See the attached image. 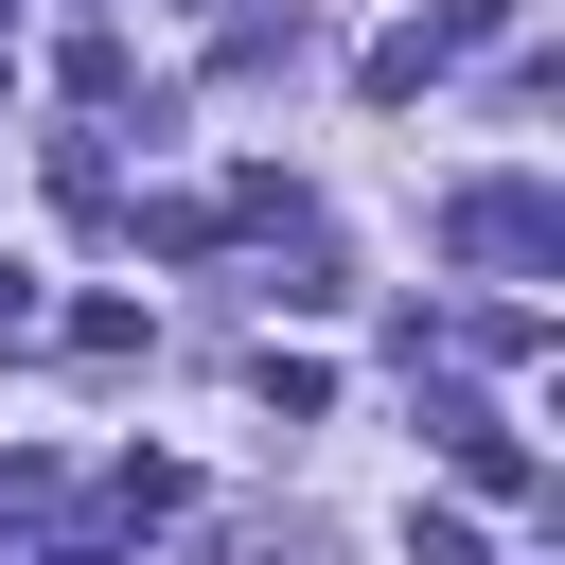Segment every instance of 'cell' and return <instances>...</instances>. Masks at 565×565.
I'll return each mask as SVG.
<instances>
[{"label": "cell", "mask_w": 565, "mask_h": 565, "mask_svg": "<svg viewBox=\"0 0 565 565\" xmlns=\"http://www.w3.org/2000/svg\"><path fill=\"white\" fill-rule=\"evenodd\" d=\"M512 18H530V0H424V18H406V35H424V53H441V71H459V53H494V35H512Z\"/></svg>", "instance_id": "cell-2"}, {"label": "cell", "mask_w": 565, "mask_h": 565, "mask_svg": "<svg viewBox=\"0 0 565 565\" xmlns=\"http://www.w3.org/2000/svg\"><path fill=\"white\" fill-rule=\"evenodd\" d=\"M406 565H494V547H477V512H406Z\"/></svg>", "instance_id": "cell-4"}, {"label": "cell", "mask_w": 565, "mask_h": 565, "mask_svg": "<svg viewBox=\"0 0 565 565\" xmlns=\"http://www.w3.org/2000/svg\"><path fill=\"white\" fill-rule=\"evenodd\" d=\"M18 318H35V265H18V247H0V335H18Z\"/></svg>", "instance_id": "cell-6"}, {"label": "cell", "mask_w": 565, "mask_h": 565, "mask_svg": "<svg viewBox=\"0 0 565 565\" xmlns=\"http://www.w3.org/2000/svg\"><path fill=\"white\" fill-rule=\"evenodd\" d=\"M35 565H141V547H124V530H53Z\"/></svg>", "instance_id": "cell-5"}, {"label": "cell", "mask_w": 565, "mask_h": 565, "mask_svg": "<svg viewBox=\"0 0 565 565\" xmlns=\"http://www.w3.org/2000/svg\"><path fill=\"white\" fill-rule=\"evenodd\" d=\"M353 88H371V106H424V88H441V53H424V35H371V71H353Z\"/></svg>", "instance_id": "cell-3"}, {"label": "cell", "mask_w": 565, "mask_h": 565, "mask_svg": "<svg viewBox=\"0 0 565 565\" xmlns=\"http://www.w3.org/2000/svg\"><path fill=\"white\" fill-rule=\"evenodd\" d=\"M441 247H459V265H512V282H530V265H565V212H547V177H477V194L441 212Z\"/></svg>", "instance_id": "cell-1"}]
</instances>
